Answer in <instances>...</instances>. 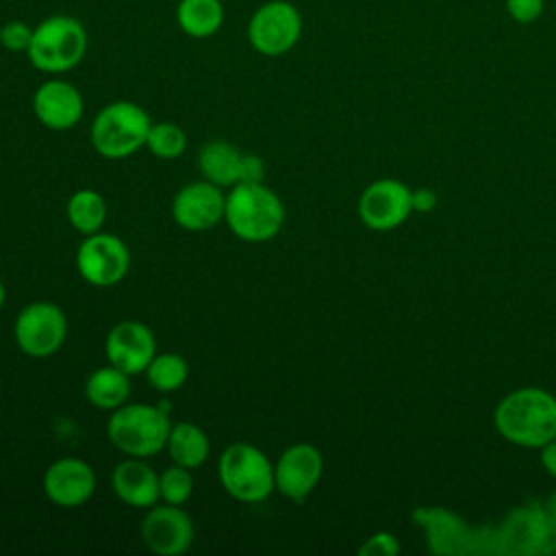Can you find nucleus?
<instances>
[{"instance_id":"obj_6","label":"nucleus","mask_w":556,"mask_h":556,"mask_svg":"<svg viewBox=\"0 0 556 556\" xmlns=\"http://www.w3.org/2000/svg\"><path fill=\"white\" fill-rule=\"evenodd\" d=\"M217 476L224 491L243 504L267 500L274 486V463L252 443H230L217 463Z\"/></svg>"},{"instance_id":"obj_12","label":"nucleus","mask_w":556,"mask_h":556,"mask_svg":"<svg viewBox=\"0 0 556 556\" xmlns=\"http://www.w3.org/2000/svg\"><path fill=\"white\" fill-rule=\"evenodd\" d=\"M413 208V191L395 178L371 182L358 198V217L371 230L397 228L406 222Z\"/></svg>"},{"instance_id":"obj_10","label":"nucleus","mask_w":556,"mask_h":556,"mask_svg":"<svg viewBox=\"0 0 556 556\" xmlns=\"http://www.w3.org/2000/svg\"><path fill=\"white\" fill-rule=\"evenodd\" d=\"M195 536L193 521L182 506L176 504H154L146 510L141 519L143 545L159 556L185 554Z\"/></svg>"},{"instance_id":"obj_24","label":"nucleus","mask_w":556,"mask_h":556,"mask_svg":"<svg viewBox=\"0 0 556 556\" xmlns=\"http://www.w3.org/2000/svg\"><path fill=\"white\" fill-rule=\"evenodd\" d=\"M415 519L428 528V539L432 552H456V543H463L467 536L465 523L441 508H419Z\"/></svg>"},{"instance_id":"obj_9","label":"nucleus","mask_w":556,"mask_h":556,"mask_svg":"<svg viewBox=\"0 0 556 556\" xmlns=\"http://www.w3.org/2000/svg\"><path fill=\"white\" fill-rule=\"evenodd\" d=\"M130 267L128 245L111 232H93L76 250V269L93 287H113L124 280Z\"/></svg>"},{"instance_id":"obj_15","label":"nucleus","mask_w":556,"mask_h":556,"mask_svg":"<svg viewBox=\"0 0 556 556\" xmlns=\"http://www.w3.org/2000/svg\"><path fill=\"white\" fill-rule=\"evenodd\" d=\"M96 491V471L78 456H63L43 471V493L59 508H78Z\"/></svg>"},{"instance_id":"obj_3","label":"nucleus","mask_w":556,"mask_h":556,"mask_svg":"<svg viewBox=\"0 0 556 556\" xmlns=\"http://www.w3.org/2000/svg\"><path fill=\"white\" fill-rule=\"evenodd\" d=\"M87 46L89 35L83 22L65 13H54L33 26L26 54L35 70L43 74H65L83 61Z\"/></svg>"},{"instance_id":"obj_14","label":"nucleus","mask_w":556,"mask_h":556,"mask_svg":"<svg viewBox=\"0 0 556 556\" xmlns=\"http://www.w3.org/2000/svg\"><path fill=\"white\" fill-rule=\"evenodd\" d=\"M106 361L128 376L143 374L156 354V337L150 326L137 319L115 324L104 339Z\"/></svg>"},{"instance_id":"obj_17","label":"nucleus","mask_w":556,"mask_h":556,"mask_svg":"<svg viewBox=\"0 0 556 556\" xmlns=\"http://www.w3.org/2000/svg\"><path fill=\"white\" fill-rule=\"evenodd\" d=\"M113 493L132 508L148 510L156 502H161L159 491V473L146 463V458L128 456L117 463L111 473Z\"/></svg>"},{"instance_id":"obj_20","label":"nucleus","mask_w":556,"mask_h":556,"mask_svg":"<svg viewBox=\"0 0 556 556\" xmlns=\"http://www.w3.org/2000/svg\"><path fill=\"white\" fill-rule=\"evenodd\" d=\"M241 154L232 143L224 139H213L202 146L198 154V167L204 180L217 187H232L239 182Z\"/></svg>"},{"instance_id":"obj_4","label":"nucleus","mask_w":556,"mask_h":556,"mask_svg":"<svg viewBox=\"0 0 556 556\" xmlns=\"http://www.w3.org/2000/svg\"><path fill=\"white\" fill-rule=\"evenodd\" d=\"M172 421L161 406L126 402L111 410L106 421L109 441L126 456L150 458L165 450Z\"/></svg>"},{"instance_id":"obj_29","label":"nucleus","mask_w":556,"mask_h":556,"mask_svg":"<svg viewBox=\"0 0 556 556\" xmlns=\"http://www.w3.org/2000/svg\"><path fill=\"white\" fill-rule=\"evenodd\" d=\"M545 0H504V9L517 24H532L541 17Z\"/></svg>"},{"instance_id":"obj_16","label":"nucleus","mask_w":556,"mask_h":556,"mask_svg":"<svg viewBox=\"0 0 556 556\" xmlns=\"http://www.w3.org/2000/svg\"><path fill=\"white\" fill-rule=\"evenodd\" d=\"M85 111L83 93L78 87L63 78L43 80L33 93V113L50 130L74 128Z\"/></svg>"},{"instance_id":"obj_21","label":"nucleus","mask_w":556,"mask_h":556,"mask_svg":"<svg viewBox=\"0 0 556 556\" xmlns=\"http://www.w3.org/2000/svg\"><path fill=\"white\" fill-rule=\"evenodd\" d=\"M165 450L176 465H182L187 469H198L200 465L206 463L211 454V441L200 426L191 421H178V424H172Z\"/></svg>"},{"instance_id":"obj_13","label":"nucleus","mask_w":556,"mask_h":556,"mask_svg":"<svg viewBox=\"0 0 556 556\" xmlns=\"http://www.w3.org/2000/svg\"><path fill=\"white\" fill-rule=\"evenodd\" d=\"M226 195L208 180H193L180 187L172 200L174 222L189 232H206L224 219Z\"/></svg>"},{"instance_id":"obj_22","label":"nucleus","mask_w":556,"mask_h":556,"mask_svg":"<svg viewBox=\"0 0 556 556\" xmlns=\"http://www.w3.org/2000/svg\"><path fill=\"white\" fill-rule=\"evenodd\" d=\"M176 24L185 35L206 39L222 28L224 4L222 0H178Z\"/></svg>"},{"instance_id":"obj_23","label":"nucleus","mask_w":556,"mask_h":556,"mask_svg":"<svg viewBox=\"0 0 556 556\" xmlns=\"http://www.w3.org/2000/svg\"><path fill=\"white\" fill-rule=\"evenodd\" d=\"M65 215L70 226L83 237L100 232L106 222V202L93 189H78L70 195Z\"/></svg>"},{"instance_id":"obj_5","label":"nucleus","mask_w":556,"mask_h":556,"mask_svg":"<svg viewBox=\"0 0 556 556\" xmlns=\"http://www.w3.org/2000/svg\"><path fill=\"white\" fill-rule=\"evenodd\" d=\"M150 126L152 119L143 106L130 100H115L102 106L91 122V146L104 159H128L146 146Z\"/></svg>"},{"instance_id":"obj_19","label":"nucleus","mask_w":556,"mask_h":556,"mask_svg":"<svg viewBox=\"0 0 556 556\" xmlns=\"http://www.w3.org/2000/svg\"><path fill=\"white\" fill-rule=\"evenodd\" d=\"M549 521L543 508L515 510L504 526L506 543L517 552H547Z\"/></svg>"},{"instance_id":"obj_25","label":"nucleus","mask_w":556,"mask_h":556,"mask_svg":"<svg viewBox=\"0 0 556 556\" xmlns=\"http://www.w3.org/2000/svg\"><path fill=\"white\" fill-rule=\"evenodd\" d=\"M143 374L152 389H156L161 393H172V391H178L187 382L189 365L176 352H163V354L156 352Z\"/></svg>"},{"instance_id":"obj_2","label":"nucleus","mask_w":556,"mask_h":556,"mask_svg":"<svg viewBox=\"0 0 556 556\" xmlns=\"http://www.w3.org/2000/svg\"><path fill=\"white\" fill-rule=\"evenodd\" d=\"M224 222L248 243L274 239L285 224V204L265 182H237L226 193Z\"/></svg>"},{"instance_id":"obj_27","label":"nucleus","mask_w":556,"mask_h":556,"mask_svg":"<svg viewBox=\"0 0 556 556\" xmlns=\"http://www.w3.org/2000/svg\"><path fill=\"white\" fill-rule=\"evenodd\" d=\"M159 491H161V502L182 506L189 502L193 493V476L191 469L182 465H169L159 473Z\"/></svg>"},{"instance_id":"obj_1","label":"nucleus","mask_w":556,"mask_h":556,"mask_svg":"<svg viewBox=\"0 0 556 556\" xmlns=\"http://www.w3.org/2000/svg\"><path fill=\"white\" fill-rule=\"evenodd\" d=\"M497 432L523 447H543L556 439V397L536 387H523L508 393L495 408Z\"/></svg>"},{"instance_id":"obj_31","label":"nucleus","mask_w":556,"mask_h":556,"mask_svg":"<svg viewBox=\"0 0 556 556\" xmlns=\"http://www.w3.org/2000/svg\"><path fill=\"white\" fill-rule=\"evenodd\" d=\"M265 178V161L256 154H241L239 163V182H263Z\"/></svg>"},{"instance_id":"obj_32","label":"nucleus","mask_w":556,"mask_h":556,"mask_svg":"<svg viewBox=\"0 0 556 556\" xmlns=\"http://www.w3.org/2000/svg\"><path fill=\"white\" fill-rule=\"evenodd\" d=\"M541 463L545 467V471L556 478V439H552L549 443H545L541 447Z\"/></svg>"},{"instance_id":"obj_7","label":"nucleus","mask_w":556,"mask_h":556,"mask_svg":"<svg viewBox=\"0 0 556 556\" xmlns=\"http://www.w3.org/2000/svg\"><path fill=\"white\" fill-rule=\"evenodd\" d=\"M13 337L30 358H48L56 354L67 337V317L54 302L37 300L26 304L13 324Z\"/></svg>"},{"instance_id":"obj_8","label":"nucleus","mask_w":556,"mask_h":556,"mask_svg":"<svg viewBox=\"0 0 556 556\" xmlns=\"http://www.w3.org/2000/svg\"><path fill=\"white\" fill-rule=\"evenodd\" d=\"M302 15L289 0L263 2L248 22V41L263 56H280L302 37Z\"/></svg>"},{"instance_id":"obj_11","label":"nucleus","mask_w":556,"mask_h":556,"mask_svg":"<svg viewBox=\"0 0 556 556\" xmlns=\"http://www.w3.org/2000/svg\"><path fill=\"white\" fill-rule=\"evenodd\" d=\"M321 473V452L313 443H293L274 463V486L282 497L302 504L319 484Z\"/></svg>"},{"instance_id":"obj_26","label":"nucleus","mask_w":556,"mask_h":556,"mask_svg":"<svg viewBox=\"0 0 556 556\" xmlns=\"http://www.w3.org/2000/svg\"><path fill=\"white\" fill-rule=\"evenodd\" d=\"M146 148L156 156L165 161L178 159L187 148V135L185 130L174 122H152Z\"/></svg>"},{"instance_id":"obj_33","label":"nucleus","mask_w":556,"mask_h":556,"mask_svg":"<svg viewBox=\"0 0 556 556\" xmlns=\"http://www.w3.org/2000/svg\"><path fill=\"white\" fill-rule=\"evenodd\" d=\"M543 513H545L552 521H556V493H552V495L547 497V502H545V506H543Z\"/></svg>"},{"instance_id":"obj_28","label":"nucleus","mask_w":556,"mask_h":556,"mask_svg":"<svg viewBox=\"0 0 556 556\" xmlns=\"http://www.w3.org/2000/svg\"><path fill=\"white\" fill-rule=\"evenodd\" d=\"M33 39V26L22 20H9L0 26V43L9 52H26Z\"/></svg>"},{"instance_id":"obj_30","label":"nucleus","mask_w":556,"mask_h":556,"mask_svg":"<svg viewBox=\"0 0 556 556\" xmlns=\"http://www.w3.org/2000/svg\"><path fill=\"white\" fill-rule=\"evenodd\" d=\"M397 552L400 543L391 532H376L358 547L361 556H393Z\"/></svg>"},{"instance_id":"obj_34","label":"nucleus","mask_w":556,"mask_h":556,"mask_svg":"<svg viewBox=\"0 0 556 556\" xmlns=\"http://www.w3.org/2000/svg\"><path fill=\"white\" fill-rule=\"evenodd\" d=\"M4 300H7V287H4V282L0 280V308L4 306Z\"/></svg>"},{"instance_id":"obj_18","label":"nucleus","mask_w":556,"mask_h":556,"mask_svg":"<svg viewBox=\"0 0 556 556\" xmlns=\"http://www.w3.org/2000/svg\"><path fill=\"white\" fill-rule=\"evenodd\" d=\"M130 376L115 365L93 369L85 380V397L100 410H115L130 397Z\"/></svg>"}]
</instances>
